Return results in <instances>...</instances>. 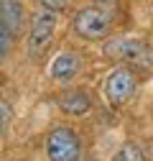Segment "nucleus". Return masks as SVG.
I'll use <instances>...</instances> for the list:
<instances>
[{
	"label": "nucleus",
	"instance_id": "obj_1",
	"mask_svg": "<svg viewBox=\"0 0 153 161\" xmlns=\"http://www.w3.org/2000/svg\"><path fill=\"white\" fill-rule=\"evenodd\" d=\"M74 31L87 41L107 38L112 31V13L100 5H87L74 15Z\"/></svg>",
	"mask_w": 153,
	"mask_h": 161
},
{
	"label": "nucleus",
	"instance_id": "obj_2",
	"mask_svg": "<svg viewBox=\"0 0 153 161\" xmlns=\"http://www.w3.org/2000/svg\"><path fill=\"white\" fill-rule=\"evenodd\" d=\"M105 56L112 62H135V64H150V51L140 38L133 36H120V38H110L102 46Z\"/></svg>",
	"mask_w": 153,
	"mask_h": 161
},
{
	"label": "nucleus",
	"instance_id": "obj_3",
	"mask_svg": "<svg viewBox=\"0 0 153 161\" xmlns=\"http://www.w3.org/2000/svg\"><path fill=\"white\" fill-rule=\"evenodd\" d=\"M54 31H56V13L54 10H44V13H36L33 15V23H31V33H28V44H26V51L31 59L41 56L51 38H54Z\"/></svg>",
	"mask_w": 153,
	"mask_h": 161
},
{
	"label": "nucleus",
	"instance_id": "obj_4",
	"mask_svg": "<svg viewBox=\"0 0 153 161\" xmlns=\"http://www.w3.org/2000/svg\"><path fill=\"white\" fill-rule=\"evenodd\" d=\"M46 153L51 161H79L82 146H79V136L71 128H56L46 138Z\"/></svg>",
	"mask_w": 153,
	"mask_h": 161
},
{
	"label": "nucleus",
	"instance_id": "obj_5",
	"mask_svg": "<svg viewBox=\"0 0 153 161\" xmlns=\"http://www.w3.org/2000/svg\"><path fill=\"white\" fill-rule=\"evenodd\" d=\"M23 23V10L18 0H0V54L8 56L13 38L21 31Z\"/></svg>",
	"mask_w": 153,
	"mask_h": 161
},
{
	"label": "nucleus",
	"instance_id": "obj_6",
	"mask_svg": "<svg viewBox=\"0 0 153 161\" xmlns=\"http://www.w3.org/2000/svg\"><path fill=\"white\" fill-rule=\"evenodd\" d=\"M135 74H133L130 69L125 67H118V69H112L110 77H107V82H105V95L112 105H125L128 100L133 97V92H135Z\"/></svg>",
	"mask_w": 153,
	"mask_h": 161
},
{
	"label": "nucleus",
	"instance_id": "obj_7",
	"mask_svg": "<svg viewBox=\"0 0 153 161\" xmlns=\"http://www.w3.org/2000/svg\"><path fill=\"white\" fill-rule=\"evenodd\" d=\"M79 54L76 51H64L54 59V64H51V77L56 79V82H69L71 77H76V72H79Z\"/></svg>",
	"mask_w": 153,
	"mask_h": 161
},
{
	"label": "nucleus",
	"instance_id": "obj_8",
	"mask_svg": "<svg viewBox=\"0 0 153 161\" xmlns=\"http://www.w3.org/2000/svg\"><path fill=\"white\" fill-rule=\"evenodd\" d=\"M59 108L69 115H82L89 110V95L84 90H66L59 95Z\"/></svg>",
	"mask_w": 153,
	"mask_h": 161
},
{
	"label": "nucleus",
	"instance_id": "obj_9",
	"mask_svg": "<svg viewBox=\"0 0 153 161\" xmlns=\"http://www.w3.org/2000/svg\"><path fill=\"white\" fill-rule=\"evenodd\" d=\"M112 161H143V151H140L135 143H125L118 153H115Z\"/></svg>",
	"mask_w": 153,
	"mask_h": 161
},
{
	"label": "nucleus",
	"instance_id": "obj_10",
	"mask_svg": "<svg viewBox=\"0 0 153 161\" xmlns=\"http://www.w3.org/2000/svg\"><path fill=\"white\" fill-rule=\"evenodd\" d=\"M0 113H3V120H0V133H8V123H10V105H8V100H3V103H0Z\"/></svg>",
	"mask_w": 153,
	"mask_h": 161
},
{
	"label": "nucleus",
	"instance_id": "obj_11",
	"mask_svg": "<svg viewBox=\"0 0 153 161\" xmlns=\"http://www.w3.org/2000/svg\"><path fill=\"white\" fill-rule=\"evenodd\" d=\"M41 5L46 8V10H61V8H66V0H41Z\"/></svg>",
	"mask_w": 153,
	"mask_h": 161
}]
</instances>
